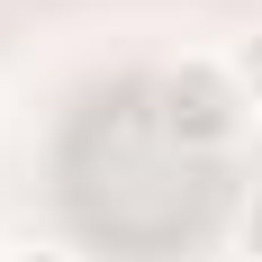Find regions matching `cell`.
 I'll use <instances>...</instances> for the list:
<instances>
[{"label":"cell","instance_id":"1","mask_svg":"<svg viewBox=\"0 0 262 262\" xmlns=\"http://www.w3.org/2000/svg\"><path fill=\"white\" fill-rule=\"evenodd\" d=\"M163 108H172V136H190V145H226V136L244 127V91L235 73H226V54L217 63H181V73L163 81Z\"/></svg>","mask_w":262,"mask_h":262},{"label":"cell","instance_id":"2","mask_svg":"<svg viewBox=\"0 0 262 262\" xmlns=\"http://www.w3.org/2000/svg\"><path fill=\"white\" fill-rule=\"evenodd\" d=\"M226 73H235V91H244V100L262 108V27H253V36H235V46H226Z\"/></svg>","mask_w":262,"mask_h":262},{"label":"cell","instance_id":"3","mask_svg":"<svg viewBox=\"0 0 262 262\" xmlns=\"http://www.w3.org/2000/svg\"><path fill=\"white\" fill-rule=\"evenodd\" d=\"M235 244H244V253L262 262V190H253V199H244V217H235Z\"/></svg>","mask_w":262,"mask_h":262},{"label":"cell","instance_id":"4","mask_svg":"<svg viewBox=\"0 0 262 262\" xmlns=\"http://www.w3.org/2000/svg\"><path fill=\"white\" fill-rule=\"evenodd\" d=\"M0 262H73V253H63V244H9Z\"/></svg>","mask_w":262,"mask_h":262},{"label":"cell","instance_id":"5","mask_svg":"<svg viewBox=\"0 0 262 262\" xmlns=\"http://www.w3.org/2000/svg\"><path fill=\"white\" fill-rule=\"evenodd\" d=\"M253 9H262V0H253Z\"/></svg>","mask_w":262,"mask_h":262}]
</instances>
